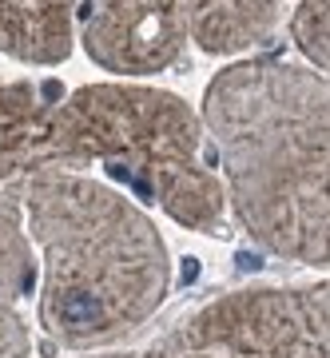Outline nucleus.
<instances>
[{
    "instance_id": "12",
    "label": "nucleus",
    "mask_w": 330,
    "mask_h": 358,
    "mask_svg": "<svg viewBox=\"0 0 330 358\" xmlns=\"http://www.w3.org/2000/svg\"><path fill=\"white\" fill-rule=\"evenodd\" d=\"M92 358H136V355H127L124 350V355H92Z\"/></svg>"
},
{
    "instance_id": "5",
    "label": "nucleus",
    "mask_w": 330,
    "mask_h": 358,
    "mask_svg": "<svg viewBox=\"0 0 330 358\" xmlns=\"http://www.w3.org/2000/svg\"><path fill=\"white\" fill-rule=\"evenodd\" d=\"M187 40L183 0H96L84 24V48L108 72H164Z\"/></svg>"
},
{
    "instance_id": "7",
    "label": "nucleus",
    "mask_w": 330,
    "mask_h": 358,
    "mask_svg": "<svg viewBox=\"0 0 330 358\" xmlns=\"http://www.w3.org/2000/svg\"><path fill=\"white\" fill-rule=\"evenodd\" d=\"M36 255L24 231V203L16 187H0V358H28L32 331L20 303L36 287Z\"/></svg>"
},
{
    "instance_id": "9",
    "label": "nucleus",
    "mask_w": 330,
    "mask_h": 358,
    "mask_svg": "<svg viewBox=\"0 0 330 358\" xmlns=\"http://www.w3.org/2000/svg\"><path fill=\"white\" fill-rule=\"evenodd\" d=\"M279 16L282 0H183V28L211 56H235L267 44Z\"/></svg>"
},
{
    "instance_id": "2",
    "label": "nucleus",
    "mask_w": 330,
    "mask_h": 358,
    "mask_svg": "<svg viewBox=\"0 0 330 358\" xmlns=\"http://www.w3.org/2000/svg\"><path fill=\"white\" fill-rule=\"evenodd\" d=\"M40 255V327L68 350L131 338L171 287V259L140 207L100 179L40 171L13 183Z\"/></svg>"
},
{
    "instance_id": "6",
    "label": "nucleus",
    "mask_w": 330,
    "mask_h": 358,
    "mask_svg": "<svg viewBox=\"0 0 330 358\" xmlns=\"http://www.w3.org/2000/svg\"><path fill=\"white\" fill-rule=\"evenodd\" d=\"M64 88L52 80L0 84V183L56 171V112Z\"/></svg>"
},
{
    "instance_id": "8",
    "label": "nucleus",
    "mask_w": 330,
    "mask_h": 358,
    "mask_svg": "<svg viewBox=\"0 0 330 358\" xmlns=\"http://www.w3.org/2000/svg\"><path fill=\"white\" fill-rule=\"evenodd\" d=\"M84 0H0V52L24 64H60L76 44Z\"/></svg>"
},
{
    "instance_id": "1",
    "label": "nucleus",
    "mask_w": 330,
    "mask_h": 358,
    "mask_svg": "<svg viewBox=\"0 0 330 358\" xmlns=\"http://www.w3.org/2000/svg\"><path fill=\"white\" fill-rule=\"evenodd\" d=\"M227 203L259 247L330 263V80L287 60H243L203 92Z\"/></svg>"
},
{
    "instance_id": "10",
    "label": "nucleus",
    "mask_w": 330,
    "mask_h": 358,
    "mask_svg": "<svg viewBox=\"0 0 330 358\" xmlns=\"http://www.w3.org/2000/svg\"><path fill=\"white\" fill-rule=\"evenodd\" d=\"M291 40L315 68L330 72V0H303L294 8Z\"/></svg>"
},
{
    "instance_id": "3",
    "label": "nucleus",
    "mask_w": 330,
    "mask_h": 358,
    "mask_svg": "<svg viewBox=\"0 0 330 358\" xmlns=\"http://www.w3.org/2000/svg\"><path fill=\"white\" fill-rule=\"evenodd\" d=\"M100 164L199 235L227 227V187L203 159V120L175 92L84 84L56 112V171Z\"/></svg>"
},
{
    "instance_id": "11",
    "label": "nucleus",
    "mask_w": 330,
    "mask_h": 358,
    "mask_svg": "<svg viewBox=\"0 0 330 358\" xmlns=\"http://www.w3.org/2000/svg\"><path fill=\"white\" fill-rule=\"evenodd\" d=\"M143 358H219V355H211V350H199V346H187L183 338L167 334V338H159V343H155Z\"/></svg>"
},
{
    "instance_id": "4",
    "label": "nucleus",
    "mask_w": 330,
    "mask_h": 358,
    "mask_svg": "<svg viewBox=\"0 0 330 358\" xmlns=\"http://www.w3.org/2000/svg\"><path fill=\"white\" fill-rule=\"evenodd\" d=\"M171 334L219 358H330V279L231 291Z\"/></svg>"
}]
</instances>
